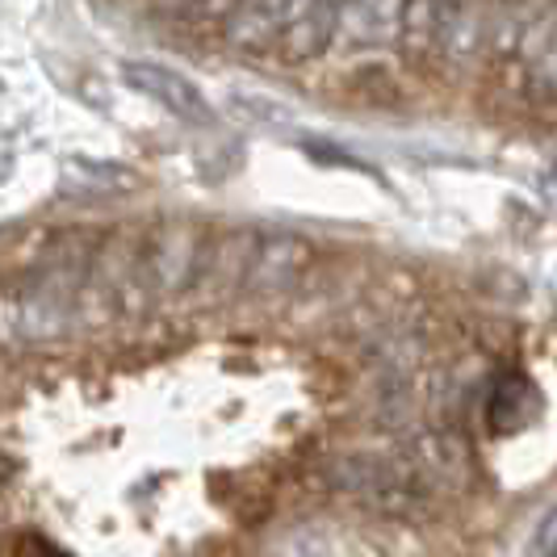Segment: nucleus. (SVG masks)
<instances>
[{
  "label": "nucleus",
  "instance_id": "nucleus-1",
  "mask_svg": "<svg viewBox=\"0 0 557 557\" xmlns=\"http://www.w3.org/2000/svg\"><path fill=\"white\" fill-rule=\"evenodd\" d=\"M327 491L361 507L377 520H403L416 524L436 507V491L419 466L407 457V448H339L323 461Z\"/></svg>",
  "mask_w": 557,
  "mask_h": 557
},
{
  "label": "nucleus",
  "instance_id": "nucleus-2",
  "mask_svg": "<svg viewBox=\"0 0 557 557\" xmlns=\"http://www.w3.org/2000/svg\"><path fill=\"white\" fill-rule=\"evenodd\" d=\"M206 235L189 223L160 226L147 248H139V269L147 294H185L201 277V260H206Z\"/></svg>",
  "mask_w": 557,
  "mask_h": 557
},
{
  "label": "nucleus",
  "instance_id": "nucleus-3",
  "mask_svg": "<svg viewBox=\"0 0 557 557\" xmlns=\"http://www.w3.org/2000/svg\"><path fill=\"white\" fill-rule=\"evenodd\" d=\"M314 264V248L298 235H273L264 244H256L244 277V294L251 298H285L289 289H298L302 277Z\"/></svg>",
  "mask_w": 557,
  "mask_h": 557
},
{
  "label": "nucleus",
  "instance_id": "nucleus-4",
  "mask_svg": "<svg viewBox=\"0 0 557 557\" xmlns=\"http://www.w3.org/2000/svg\"><path fill=\"white\" fill-rule=\"evenodd\" d=\"M407 457L419 466V474L428 478V486L436 495L448 491H466L474 482V453L461 441V432L453 428H432V432H419L416 441L407 445Z\"/></svg>",
  "mask_w": 557,
  "mask_h": 557
},
{
  "label": "nucleus",
  "instance_id": "nucleus-5",
  "mask_svg": "<svg viewBox=\"0 0 557 557\" xmlns=\"http://www.w3.org/2000/svg\"><path fill=\"white\" fill-rule=\"evenodd\" d=\"M126 84L147 92L156 106H164L168 113L185 117V122H210V101L201 97V88L194 81H185L181 72H172L164 63H147V59H131L126 67Z\"/></svg>",
  "mask_w": 557,
  "mask_h": 557
},
{
  "label": "nucleus",
  "instance_id": "nucleus-6",
  "mask_svg": "<svg viewBox=\"0 0 557 557\" xmlns=\"http://www.w3.org/2000/svg\"><path fill=\"white\" fill-rule=\"evenodd\" d=\"M486 34H491V4L486 0H445L436 51L448 63H457V67L474 63L486 51Z\"/></svg>",
  "mask_w": 557,
  "mask_h": 557
},
{
  "label": "nucleus",
  "instance_id": "nucleus-7",
  "mask_svg": "<svg viewBox=\"0 0 557 557\" xmlns=\"http://www.w3.org/2000/svg\"><path fill=\"white\" fill-rule=\"evenodd\" d=\"M335 17H339V0H314L307 13H298L294 22H285L277 34V51L289 63H307L319 59L335 42Z\"/></svg>",
  "mask_w": 557,
  "mask_h": 557
},
{
  "label": "nucleus",
  "instance_id": "nucleus-8",
  "mask_svg": "<svg viewBox=\"0 0 557 557\" xmlns=\"http://www.w3.org/2000/svg\"><path fill=\"white\" fill-rule=\"evenodd\" d=\"M403 0H339L335 42L344 47H377L394 38Z\"/></svg>",
  "mask_w": 557,
  "mask_h": 557
},
{
  "label": "nucleus",
  "instance_id": "nucleus-9",
  "mask_svg": "<svg viewBox=\"0 0 557 557\" xmlns=\"http://www.w3.org/2000/svg\"><path fill=\"white\" fill-rule=\"evenodd\" d=\"M536 407H541V398H536V391H532V382L524 373H516V369L499 373L491 394H486V428L495 436H511V432H520L536 416Z\"/></svg>",
  "mask_w": 557,
  "mask_h": 557
},
{
  "label": "nucleus",
  "instance_id": "nucleus-10",
  "mask_svg": "<svg viewBox=\"0 0 557 557\" xmlns=\"http://www.w3.org/2000/svg\"><path fill=\"white\" fill-rule=\"evenodd\" d=\"M441 17H445V0H403L398 9V47L407 59H423L436 51L441 38Z\"/></svg>",
  "mask_w": 557,
  "mask_h": 557
},
{
  "label": "nucleus",
  "instance_id": "nucleus-11",
  "mask_svg": "<svg viewBox=\"0 0 557 557\" xmlns=\"http://www.w3.org/2000/svg\"><path fill=\"white\" fill-rule=\"evenodd\" d=\"M529 63H532V76H529L532 92L545 97V101H557V26Z\"/></svg>",
  "mask_w": 557,
  "mask_h": 557
},
{
  "label": "nucleus",
  "instance_id": "nucleus-12",
  "mask_svg": "<svg viewBox=\"0 0 557 557\" xmlns=\"http://www.w3.org/2000/svg\"><path fill=\"white\" fill-rule=\"evenodd\" d=\"M0 557H72V554H63L59 545H51V541L38 536V532H13V536L0 545Z\"/></svg>",
  "mask_w": 557,
  "mask_h": 557
},
{
  "label": "nucleus",
  "instance_id": "nucleus-13",
  "mask_svg": "<svg viewBox=\"0 0 557 557\" xmlns=\"http://www.w3.org/2000/svg\"><path fill=\"white\" fill-rule=\"evenodd\" d=\"M532 557H557V507L541 520V529L532 536Z\"/></svg>",
  "mask_w": 557,
  "mask_h": 557
},
{
  "label": "nucleus",
  "instance_id": "nucleus-14",
  "mask_svg": "<svg viewBox=\"0 0 557 557\" xmlns=\"http://www.w3.org/2000/svg\"><path fill=\"white\" fill-rule=\"evenodd\" d=\"M13 482H17V466H13V461L0 453V491H9Z\"/></svg>",
  "mask_w": 557,
  "mask_h": 557
}]
</instances>
